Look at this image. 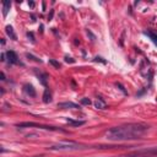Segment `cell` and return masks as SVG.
Segmentation results:
<instances>
[{
  "mask_svg": "<svg viewBox=\"0 0 157 157\" xmlns=\"http://www.w3.org/2000/svg\"><path fill=\"white\" fill-rule=\"evenodd\" d=\"M150 127L144 123H129L120 127H114L106 131V139L109 141L138 140L149 131Z\"/></svg>",
  "mask_w": 157,
  "mask_h": 157,
  "instance_id": "obj_1",
  "label": "cell"
},
{
  "mask_svg": "<svg viewBox=\"0 0 157 157\" xmlns=\"http://www.w3.org/2000/svg\"><path fill=\"white\" fill-rule=\"evenodd\" d=\"M87 149V146L75 142V141H61L58 144H54L48 147L49 151H77V150H83Z\"/></svg>",
  "mask_w": 157,
  "mask_h": 157,
  "instance_id": "obj_2",
  "label": "cell"
},
{
  "mask_svg": "<svg viewBox=\"0 0 157 157\" xmlns=\"http://www.w3.org/2000/svg\"><path fill=\"white\" fill-rule=\"evenodd\" d=\"M17 128H37L42 130H48V131H61V133H66L65 129L57 128V127H50V125H43V124H38L35 122H24V123H18L16 124Z\"/></svg>",
  "mask_w": 157,
  "mask_h": 157,
  "instance_id": "obj_3",
  "label": "cell"
},
{
  "mask_svg": "<svg viewBox=\"0 0 157 157\" xmlns=\"http://www.w3.org/2000/svg\"><path fill=\"white\" fill-rule=\"evenodd\" d=\"M6 55H7V59H9L10 64H20V65H22L18 61V57H17V54L15 53L14 50H7L6 52Z\"/></svg>",
  "mask_w": 157,
  "mask_h": 157,
  "instance_id": "obj_4",
  "label": "cell"
},
{
  "mask_svg": "<svg viewBox=\"0 0 157 157\" xmlns=\"http://www.w3.org/2000/svg\"><path fill=\"white\" fill-rule=\"evenodd\" d=\"M58 107L59 108H64V109H69V108H72V109H79V104L74 103V102H61V103H58Z\"/></svg>",
  "mask_w": 157,
  "mask_h": 157,
  "instance_id": "obj_5",
  "label": "cell"
},
{
  "mask_svg": "<svg viewBox=\"0 0 157 157\" xmlns=\"http://www.w3.org/2000/svg\"><path fill=\"white\" fill-rule=\"evenodd\" d=\"M95 107L97 109H106L107 104H106V102H104V100L102 97H97V100L95 102Z\"/></svg>",
  "mask_w": 157,
  "mask_h": 157,
  "instance_id": "obj_6",
  "label": "cell"
},
{
  "mask_svg": "<svg viewBox=\"0 0 157 157\" xmlns=\"http://www.w3.org/2000/svg\"><path fill=\"white\" fill-rule=\"evenodd\" d=\"M145 36H147L153 43L157 46V32H153V31H145L144 32Z\"/></svg>",
  "mask_w": 157,
  "mask_h": 157,
  "instance_id": "obj_7",
  "label": "cell"
},
{
  "mask_svg": "<svg viewBox=\"0 0 157 157\" xmlns=\"http://www.w3.org/2000/svg\"><path fill=\"white\" fill-rule=\"evenodd\" d=\"M5 32H6V35H7L10 38H11V39H14V41H16V39H17V36L15 35V31H14L13 26H6Z\"/></svg>",
  "mask_w": 157,
  "mask_h": 157,
  "instance_id": "obj_8",
  "label": "cell"
},
{
  "mask_svg": "<svg viewBox=\"0 0 157 157\" xmlns=\"http://www.w3.org/2000/svg\"><path fill=\"white\" fill-rule=\"evenodd\" d=\"M66 123L71 127H81V125H85V120H74V119H66Z\"/></svg>",
  "mask_w": 157,
  "mask_h": 157,
  "instance_id": "obj_9",
  "label": "cell"
},
{
  "mask_svg": "<svg viewBox=\"0 0 157 157\" xmlns=\"http://www.w3.org/2000/svg\"><path fill=\"white\" fill-rule=\"evenodd\" d=\"M24 87H25V92L27 93V95H29L31 97H35L36 96V91H35V88H33L32 85H28V83H27V85H25Z\"/></svg>",
  "mask_w": 157,
  "mask_h": 157,
  "instance_id": "obj_10",
  "label": "cell"
},
{
  "mask_svg": "<svg viewBox=\"0 0 157 157\" xmlns=\"http://www.w3.org/2000/svg\"><path fill=\"white\" fill-rule=\"evenodd\" d=\"M10 6H11V3L10 1H4L3 3V15H4V17H6L9 10H10Z\"/></svg>",
  "mask_w": 157,
  "mask_h": 157,
  "instance_id": "obj_11",
  "label": "cell"
},
{
  "mask_svg": "<svg viewBox=\"0 0 157 157\" xmlns=\"http://www.w3.org/2000/svg\"><path fill=\"white\" fill-rule=\"evenodd\" d=\"M43 102H44V103H49V102H52V95H50L49 90H46L44 93H43Z\"/></svg>",
  "mask_w": 157,
  "mask_h": 157,
  "instance_id": "obj_12",
  "label": "cell"
},
{
  "mask_svg": "<svg viewBox=\"0 0 157 157\" xmlns=\"http://www.w3.org/2000/svg\"><path fill=\"white\" fill-rule=\"evenodd\" d=\"M49 64L50 65H53L55 69H60V63L59 61H57V60H54V59H49Z\"/></svg>",
  "mask_w": 157,
  "mask_h": 157,
  "instance_id": "obj_13",
  "label": "cell"
},
{
  "mask_svg": "<svg viewBox=\"0 0 157 157\" xmlns=\"http://www.w3.org/2000/svg\"><path fill=\"white\" fill-rule=\"evenodd\" d=\"M26 57H27V58H29V59H32L33 61H37V63H42V60H41V59H38L37 57H35V55H32V54H29V53H27V54H26Z\"/></svg>",
  "mask_w": 157,
  "mask_h": 157,
  "instance_id": "obj_14",
  "label": "cell"
},
{
  "mask_svg": "<svg viewBox=\"0 0 157 157\" xmlns=\"http://www.w3.org/2000/svg\"><path fill=\"white\" fill-rule=\"evenodd\" d=\"M81 104H83V106H90L91 101L88 98H81Z\"/></svg>",
  "mask_w": 157,
  "mask_h": 157,
  "instance_id": "obj_15",
  "label": "cell"
},
{
  "mask_svg": "<svg viewBox=\"0 0 157 157\" xmlns=\"http://www.w3.org/2000/svg\"><path fill=\"white\" fill-rule=\"evenodd\" d=\"M27 37L31 38V41H32V42H35V37H33V33H32V32H28V33H27Z\"/></svg>",
  "mask_w": 157,
  "mask_h": 157,
  "instance_id": "obj_16",
  "label": "cell"
},
{
  "mask_svg": "<svg viewBox=\"0 0 157 157\" xmlns=\"http://www.w3.org/2000/svg\"><path fill=\"white\" fill-rule=\"evenodd\" d=\"M65 61L66 63H75V60L72 58H69V57H65Z\"/></svg>",
  "mask_w": 157,
  "mask_h": 157,
  "instance_id": "obj_17",
  "label": "cell"
},
{
  "mask_svg": "<svg viewBox=\"0 0 157 157\" xmlns=\"http://www.w3.org/2000/svg\"><path fill=\"white\" fill-rule=\"evenodd\" d=\"M87 35H90V36H91V38H92V41H95V38H96V37H95V35H93V33L91 32V31H90V29H87Z\"/></svg>",
  "mask_w": 157,
  "mask_h": 157,
  "instance_id": "obj_18",
  "label": "cell"
},
{
  "mask_svg": "<svg viewBox=\"0 0 157 157\" xmlns=\"http://www.w3.org/2000/svg\"><path fill=\"white\" fill-rule=\"evenodd\" d=\"M95 61H102V63H106V60H103L102 58H98V57L95 58Z\"/></svg>",
  "mask_w": 157,
  "mask_h": 157,
  "instance_id": "obj_19",
  "label": "cell"
},
{
  "mask_svg": "<svg viewBox=\"0 0 157 157\" xmlns=\"http://www.w3.org/2000/svg\"><path fill=\"white\" fill-rule=\"evenodd\" d=\"M1 80L3 81H5L6 79H5V74H4V71H1Z\"/></svg>",
  "mask_w": 157,
  "mask_h": 157,
  "instance_id": "obj_20",
  "label": "cell"
},
{
  "mask_svg": "<svg viewBox=\"0 0 157 157\" xmlns=\"http://www.w3.org/2000/svg\"><path fill=\"white\" fill-rule=\"evenodd\" d=\"M5 55H6L5 53H3V54H1V61H5Z\"/></svg>",
  "mask_w": 157,
  "mask_h": 157,
  "instance_id": "obj_21",
  "label": "cell"
},
{
  "mask_svg": "<svg viewBox=\"0 0 157 157\" xmlns=\"http://www.w3.org/2000/svg\"><path fill=\"white\" fill-rule=\"evenodd\" d=\"M28 5H29L31 7H33V6H35V3H33V1H29V3H28Z\"/></svg>",
  "mask_w": 157,
  "mask_h": 157,
  "instance_id": "obj_22",
  "label": "cell"
},
{
  "mask_svg": "<svg viewBox=\"0 0 157 157\" xmlns=\"http://www.w3.org/2000/svg\"><path fill=\"white\" fill-rule=\"evenodd\" d=\"M32 157H44V155H36V156H32Z\"/></svg>",
  "mask_w": 157,
  "mask_h": 157,
  "instance_id": "obj_23",
  "label": "cell"
}]
</instances>
